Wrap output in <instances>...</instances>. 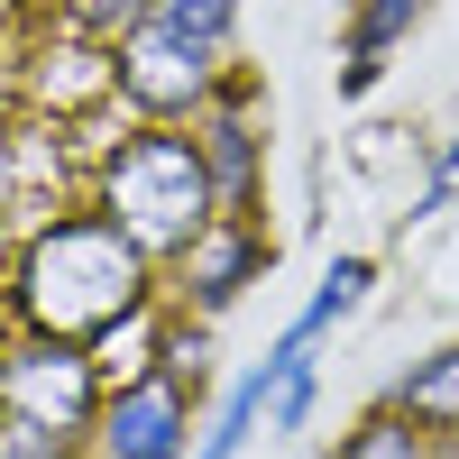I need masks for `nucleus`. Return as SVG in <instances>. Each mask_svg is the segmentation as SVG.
<instances>
[{
    "instance_id": "nucleus-14",
    "label": "nucleus",
    "mask_w": 459,
    "mask_h": 459,
    "mask_svg": "<svg viewBox=\"0 0 459 459\" xmlns=\"http://www.w3.org/2000/svg\"><path fill=\"white\" fill-rule=\"evenodd\" d=\"M157 10H166L184 37H212V47H221V37H230V10H239V0H157Z\"/></svg>"
},
{
    "instance_id": "nucleus-6",
    "label": "nucleus",
    "mask_w": 459,
    "mask_h": 459,
    "mask_svg": "<svg viewBox=\"0 0 459 459\" xmlns=\"http://www.w3.org/2000/svg\"><path fill=\"white\" fill-rule=\"evenodd\" d=\"M248 266H257V230H248L239 212H230V221H212L203 239L184 248V285H194L203 303H230V294L248 285Z\"/></svg>"
},
{
    "instance_id": "nucleus-4",
    "label": "nucleus",
    "mask_w": 459,
    "mask_h": 459,
    "mask_svg": "<svg viewBox=\"0 0 459 459\" xmlns=\"http://www.w3.org/2000/svg\"><path fill=\"white\" fill-rule=\"evenodd\" d=\"M120 92L138 110H194L212 92V37H184L166 10H147L120 47Z\"/></svg>"
},
{
    "instance_id": "nucleus-8",
    "label": "nucleus",
    "mask_w": 459,
    "mask_h": 459,
    "mask_svg": "<svg viewBox=\"0 0 459 459\" xmlns=\"http://www.w3.org/2000/svg\"><path fill=\"white\" fill-rule=\"evenodd\" d=\"M395 413L450 441V432H459V350H441V359H423V368H413L404 386H395Z\"/></svg>"
},
{
    "instance_id": "nucleus-11",
    "label": "nucleus",
    "mask_w": 459,
    "mask_h": 459,
    "mask_svg": "<svg viewBox=\"0 0 459 459\" xmlns=\"http://www.w3.org/2000/svg\"><path fill=\"white\" fill-rule=\"evenodd\" d=\"M203 166H212L221 212H239V203H248V129H239V120H212V129H203Z\"/></svg>"
},
{
    "instance_id": "nucleus-12",
    "label": "nucleus",
    "mask_w": 459,
    "mask_h": 459,
    "mask_svg": "<svg viewBox=\"0 0 459 459\" xmlns=\"http://www.w3.org/2000/svg\"><path fill=\"white\" fill-rule=\"evenodd\" d=\"M359 294H368V257H340V266H331V276H322V294H313V313H303V322H294L285 340H303V350H313V340H322V331H331L340 313H350V303H359Z\"/></svg>"
},
{
    "instance_id": "nucleus-2",
    "label": "nucleus",
    "mask_w": 459,
    "mask_h": 459,
    "mask_svg": "<svg viewBox=\"0 0 459 459\" xmlns=\"http://www.w3.org/2000/svg\"><path fill=\"white\" fill-rule=\"evenodd\" d=\"M221 194H212V166H203V138H175V129H138L110 147L101 166V221H120L147 257H184L212 230Z\"/></svg>"
},
{
    "instance_id": "nucleus-7",
    "label": "nucleus",
    "mask_w": 459,
    "mask_h": 459,
    "mask_svg": "<svg viewBox=\"0 0 459 459\" xmlns=\"http://www.w3.org/2000/svg\"><path fill=\"white\" fill-rule=\"evenodd\" d=\"M92 359H101V386H138V377H157V359H175V331L157 322V303H138L129 322L92 340Z\"/></svg>"
},
{
    "instance_id": "nucleus-5",
    "label": "nucleus",
    "mask_w": 459,
    "mask_h": 459,
    "mask_svg": "<svg viewBox=\"0 0 459 459\" xmlns=\"http://www.w3.org/2000/svg\"><path fill=\"white\" fill-rule=\"evenodd\" d=\"M175 450H184V368H157L101 395L92 459H175Z\"/></svg>"
},
{
    "instance_id": "nucleus-15",
    "label": "nucleus",
    "mask_w": 459,
    "mask_h": 459,
    "mask_svg": "<svg viewBox=\"0 0 459 459\" xmlns=\"http://www.w3.org/2000/svg\"><path fill=\"white\" fill-rule=\"evenodd\" d=\"M0 459H83L65 432H37V423H0Z\"/></svg>"
},
{
    "instance_id": "nucleus-9",
    "label": "nucleus",
    "mask_w": 459,
    "mask_h": 459,
    "mask_svg": "<svg viewBox=\"0 0 459 459\" xmlns=\"http://www.w3.org/2000/svg\"><path fill=\"white\" fill-rule=\"evenodd\" d=\"M266 395H276V359H257L239 386H230L221 423H212V441H203L194 459H239V450H248V432H257V413H266Z\"/></svg>"
},
{
    "instance_id": "nucleus-3",
    "label": "nucleus",
    "mask_w": 459,
    "mask_h": 459,
    "mask_svg": "<svg viewBox=\"0 0 459 459\" xmlns=\"http://www.w3.org/2000/svg\"><path fill=\"white\" fill-rule=\"evenodd\" d=\"M0 423H37V432H92L101 423V359L74 340L28 331L19 350H0Z\"/></svg>"
},
{
    "instance_id": "nucleus-1",
    "label": "nucleus",
    "mask_w": 459,
    "mask_h": 459,
    "mask_svg": "<svg viewBox=\"0 0 459 459\" xmlns=\"http://www.w3.org/2000/svg\"><path fill=\"white\" fill-rule=\"evenodd\" d=\"M147 303V248L120 221H47L19 257V322L47 340H101Z\"/></svg>"
},
{
    "instance_id": "nucleus-10",
    "label": "nucleus",
    "mask_w": 459,
    "mask_h": 459,
    "mask_svg": "<svg viewBox=\"0 0 459 459\" xmlns=\"http://www.w3.org/2000/svg\"><path fill=\"white\" fill-rule=\"evenodd\" d=\"M413 10H423V0H368V19H359V47H350V74H340L350 92H368V83H377V65H386V47L413 28Z\"/></svg>"
},
{
    "instance_id": "nucleus-13",
    "label": "nucleus",
    "mask_w": 459,
    "mask_h": 459,
    "mask_svg": "<svg viewBox=\"0 0 459 459\" xmlns=\"http://www.w3.org/2000/svg\"><path fill=\"white\" fill-rule=\"evenodd\" d=\"M340 459H432V450H423V423H404V413H377L359 441H340Z\"/></svg>"
}]
</instances>
